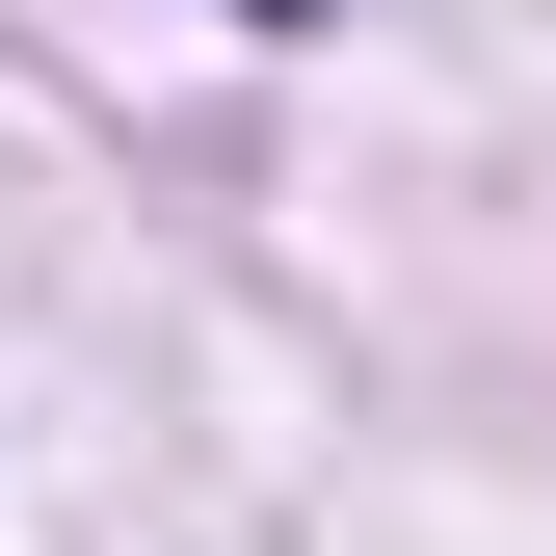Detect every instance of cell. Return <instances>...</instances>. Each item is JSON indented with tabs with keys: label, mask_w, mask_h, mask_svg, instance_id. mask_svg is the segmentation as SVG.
<instances>
[{
	"label": "cell",
	"mask_w": 556,
	"mask_h": 556,
	"mask_svg": "<svg viewBox=\"0 0 556 556\" xmlns=\"http://www.w3.org/2000/svg\"><path fill=\"white\" fill-rule=\"evenodd\" d=\"M239 27H318V0H239Z\"/></svg>",
	"instance_id": "cell-1"
}]
</instances>
